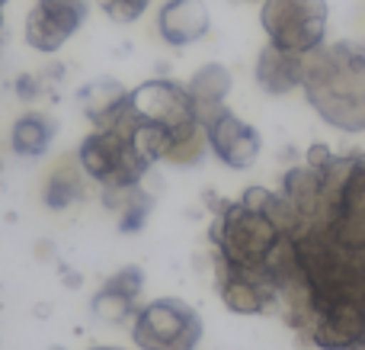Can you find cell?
<instances>
[{"instance_id":"cell-4","label":"cell","mask_w":365,"mask_h":350,"mask_svg":"<svg viewBox=\"0 0 365 350\" xmlns=\"http://www.w3.org/2000/svg\"><path fill=\"white\" fill-rule=\"evenodd\" d=\"M327 0H263L259 26L269 45L295 55H311L327 45Z\"/></svg>"},{"instance_id":"cell-2","label":"cell","mask_w":365,"mask_h":350,"mask_svg":"<svg viewBox=\"0 0 365 350\" xmlns=\"http://www.w3.org/2000/svg\"><path fill=\"white\" fill-rule=\"evenodd\" d=\"M302 90L324 122L365 132V45L343 39L311 51Z\"/></svg>"},{"instance_id":"cell-9","label":"cell","mask_w":365,"mask_h":350,"mask_svg":"<svg viewBox=\"0 0 365 350\" xmlns=\"http://www.w3.org/2000/svg\"><path fill=\"white\" fill-rule=\"evenodd\" d=\"M304 68H308V55H295V51H282L276 45H266L257 55V77L259 90L269 96H285L304 84Z\"/></svg>"},{"instance_id":"cell-6","label":"cell","mask_w":365,"mask_h":350,"mask_svg":"<svg viewBox=\"0 0 365 350\" xmlns=\"http://www.w3.org/2000/svg\"><path fill=\"white\" fill-rule=\"evenodd\" d=\"M87 16L90 0H36L29 16H26L23 36L29 49L42 51V55H55L81 32Z\"/></svg>"},{"instance_id":"cell-10","label":"cell","mask_w":365,"mask_h":350,"mask_svg":"<svg viewBox=\"0 0 365 350\" xmlns=\"http://www.w3.org/2000/svg\"><path fill=\"white\" fill-rule=\"evenodd\" d=\"M231 84H234L231 71L218 61L202 64V68L189 77L186 90H189V96H192V106H195V113H199V122L225 106L227 94H231Z\"/></svg>"},{"instance_id":"cell-12","label":"cell","mask_w":365,"mask_h":350,"mask_svg":"<svg viewBox=\"0 0 365 350\" xmlns=\"http://www.w3.org/2000/svg\"><path fill=\"white\" fill-rule=\"evenodd\" d=\"M55 119L45 113H23L10 129V148L19 158H42L55 141Z\"/></svg>"},{"instance_id":"cell-15","label":"cell","mask_w":365,"mask_h":350,"mask_svg":"<svg viewBox=\"0 0 365 350\" xmlns=\"http://www.w3.org/2000/svg\"><path fill=\"white\" fill-rule=\"evenodd\" d=\"M96 4H100V10L106 13L113 23H135V19L148 10L151 0H96Z\"/></svg>"},{"instance_id":"cell-13","label":"cell","mask_w":365,"mask_h":350,"mask_svg":"<svg viewBox=\"0 0 365 350\" xmlns=\"http://www.w3.org/2000/svg\"><path fill=\"white\" fill-rule=\"evenodd\" d=\"M81 196H83V171H81V164H71V161L55 167L42 186V203L48 209H68Z\"/></svg>"},{"instance_id":"cell-5","label":"cell","mask_w":365,"mask_h":350,"mask_svg":"<svg viewBox=\"0 0 365 350\" xmlns=\"http://www.w3.org/2000/svg\"><path fill=\"white\" fill-rule=\"evenodd\" d=\"M132 338L141 350H195L202 319L182 299H158L135 315Z\"/></svg>"},{"instance_id":"cell-1","label":"cell","mask_w":365,"mask_h":350,"mask_svg":"<svg viewBox=\"0 0 365 350\" xmlns=\"http://www.w3.org/2000/svg\"><path fill=\"white\" fill-rule=\"evenodd\" d=\"M215 280L237 315H279L317 350H365V151L314 145L276 190L215 199Z\"/></svg>"},{"instance_id":"cell-3","label":"cell","mask_w":365,"mask_h":350,"mask_svg":"<svg viewBox=\"0 0 365 350\" xmlns=\"http://www.w3.org/2000/svg\"><path fill=\"white\" fill-rule=\"evenodd\" d=\"M125 106V103H122ZM122 106L109 116L103 126H96L87 139L77 148V164L87 174L90 180L106 190V199L119 196L125 190H135L141 184L151 164L138 154L132 135H128V126L122 122Z\"/></svg>"},{"instance_id":"cell-14","label":"cell","mask_w":365,"mask_h":350,"mask_svg":"<svg viewBox=\"0 0 365 350\" xmlns=\"http://www.w3.org/2000/svg\"><path fill=\"white\" fill-rule=\"evenodd\" d=\"M113 199H106V203H113ZM119 209H122L119 229L122 231H138L141 225H145V219L151 216V196H148L141 186H135V190H125V193H119Z\"/></svg>"},{"instance_id":"cell-8","label":"cell","mask_w":365,"mask_h":350,"mask_svg":"<svg viewBox=\"0 0 365 350\" xmlns=\"http://www.w3.org/2000/svg\"><path fill=\"white\" fill-rule=\"evenodd\" d=\"M212 29V16L202 0H167L158 13V36L173 49L199 42Z\"/></svg>"},{"instance_id":"cell-7","label":"cell","mask_w":365,"mask_h":350,"mask_svg":"<svg viewBox=\"0 0 365 350\" xmlns=\"http://www.w3.org/2000/svg\"><path fill=\"white\" fill-rule=\"evenodd\" d=\"M202 129H205V139H208L212 154L225 167H231V171H247V167L257 164L263 139H259V132L250 126V122L234 116L227 106H221L218 113L202 119Z\"/></svg>"},{"instance_id":"cell-16","label":"cell","mask_w":365,"mask_h":350,"mask_svg":"<svg viewBox=\"0 0 365 350\" xmlns=\"http://www.w3.org/2000/svg\"><path fill=\"white\" fill-rule=\"evenodd\" d=\"M10 4V0H0V36H4V6Z\"/></svg>"},{"instance_id":"cell-11","label":"cell","mask_w":365,"mask_h":350,"mask_svg":"<svg viewBox=\"0 0 365 350\" xmlns=\"http://www.w3.org/2000/svg\"><path fill=\"white\" fill-rule=\"evenodd\" d=\"M141 283H145V276H141L138 267L119 270V274L96 293V299H93L96 315H103V319H109V321H122L125 315H132L128 309H132L135 296L141 293Z\"/></svg>"}]
</instances>
